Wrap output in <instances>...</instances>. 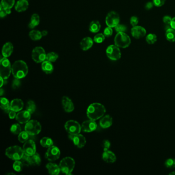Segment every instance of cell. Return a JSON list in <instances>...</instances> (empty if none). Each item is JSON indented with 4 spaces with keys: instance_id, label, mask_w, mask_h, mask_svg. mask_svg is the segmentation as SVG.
Masks as SVG:
<instances>
[{
    "instance_id": "6da1fadb",
    "label": "cell",
    "mask_w": 175,
    "mask_h": 175,
    "mask_svg": "<svg viewBox=\"0 0 175 175\" xmlns=\"http://www.w3.org/2000/svg\"><path fill=\"white\" fill-rule=\"evenodd\" d=\"M106 112V109L103 105L99 103H94L89 105L87 109V116L91 120H98L103 117Z\"/></svg>"
},
{
    "instance_id": "7a4b0ae2",
    "label": "cell",
    "mask_w": 175,
    "mask_h": 175,
    "mask_svg": "<svg viewBox=\"0 0 175 175\" xmlns=\"http://www.w3.org/2000/svg\"><path fill=\"white\" fill-rule=\"evenodd\" d=\"M11 72L14 78L18 79L24 78L28 72L27 65L22 60L16 61L12 64Z\"/></svg>"
},
{
    "instance_id": "3957f363",
    "label": "cell",
    "mask_w": 175,
    "mask_h": 175,
    "mask_svg": "<svg viewBox=\"0 0 175 175\" xmlns=\"http://www.w3.org/2000/svg\"><path fill=\"white\" fill-rule=\"evenodd\" d=\"M61 172L66 174L71 175L75 166V161L71 157H67L62 159L59 164Z\"/></svg>"
},
{
    "instance_id": "277c9868",
    "label": "cell",
    "mask_w": 175,
    "mask_h": 175,
    "mask_svg": "<svg viewBox=\"0 0 175 175\" xmlns=\"http://www.w3.org/2000/svg\"><path fill=\"white\" fill-rule=\"evenodd\" d=\"M5 155L11 160L17 161L21 159L24 153L23 148L15 145L8 148L5 151Z\"/></svg>"
},
{
    "instance_id": "5b68a950",
    "label": "cell",
    "mask_w": 175,
    "mask_h": 175,
    "mask_svg": "<svg viewBox=\"0 0 175 175\" xmlns=\"http://www.w3.org/2000/svg\"><path fill=\"white\" fill-rule=\"evenodd\" d=\"M12 66L10 62L7 58L3 57L0 61V76L4 80L7 79L11 72Z\"/></svg>"
},
{
    "instance_id": "8992f818",
    "label": "cell",
    "mask_w": 175,
    "mask_h": 175,
    "mask_svg": "<svg viewBox=\"0 0 175 175\" xmlns=\"http://www.w3.org/2000/svg\"><path fill=\"white\" fill-rule=\"evenodd\" d=\"M115 45L119 48H125L128 47L131 43L130 37L125 32H118L114 39Z\"/></svg>"
},
{
    "instance_id": "52a82bcc",
    "label": "cell",
    "mask_w": 175,
    "mask_h": 175,
    "mask_svg": "<svg viewBox=\"0 0 175 175\" xmlns=\"http://www.w3.org/2000/svg\"><path fill=\"white\" fill-rule=\"evenodd\" d=\"M41 130V125L37 120H29L25 126V131L31 136L38 135Z\"/></svg>"
},
{
    "instance_id": "ba28073f",
    "label": "cell",
    "mask_w": 175,
    "mask_h": 175,
    "mask_svg": "<svg viewBox=\"0 0 175 175\" xmlns=\"http://www.w3.org/2000/svg\"><path fill=\"white\" fill-rule=\"evenodd\" d=\"M65 129L69 135L79 134L81 131V125L75 120H69L65 124Z\"/></svg>"
},
{
    "instance_id": "9c48e42d",
    "label": "cell",
    "mask_w": 175,
    "mask_h": 175,
    "mask_svg": "<svg viewBox=\"0 0 175 175\" xmlns=\"http://www.w3.org/2000/svg\"><path fill=\"white\" fill-rule=\"evenodd\" d=\"M32 60L37 63H42L46 60V54L44 49L42 47H36L32 51Z\"/></svg>"
},
{
    "instance_id": "30bf717a",
    "label": "cell",
    "mask_w": 175,
    "mask_h": 175,
    "mask_svg": "<svg viewBox=\"0 0 175 175\" xmlns=\"http://www.w3.org/2000/svg\"><path fill=\"white\" fill-rule=\"evenodd\" d=\"M106 54L108 58L112 61L118 60L121 57L120 48L116 45H111L108 46L106 50Z\"/></svg>"
},
{
    "instance_id": "8fae6325",
    "label": "cell",
    "mask_w": 175,
    "mask_h": 175,
    "mask_svg": "<svg viewBox=\"0 0 175 175\" xmlns=\"http://www.w3.org/2000/svg\"><path fill=\"white\" fill-rule=\"evenodd\" d=\"M119 22L120 17L119 14L116 11H111L106 15L105 22L106 24L108 27L112 28L115 27L117 25L119 24Z\"/></svg>"
},
{
    "instance_id": "7c38bea8",
    "label": "cell",
    "mask_w": 175,
    "mask_h": 175,
    "mask_svg": "<svg viewBox=\"0 0 175 175\" xmlns=\"http://www.w3.org/2000/svg\"><path fill=\"white\" fill-rule=\"evenodd\" d=\"M60 154L61 153L59 148H57V146L52 145L50 148H48L45 157L49 161H55L60 158Z\"/></svg>"
},
{
    "instance_id": "4fadbf2b",
    "label": "cell",
    "mask_w": 175,
    "mask_h": 175,
    "mask_svg": "<svg viewBox=\"0 0 175 175\" xmlns=\"http://www.w3.org/2000/svg\"><path fill=\"white\" fill-rule=\"evenodd\" d=\"M23 149L24 154L31 156L36 153L35 142L32 140H27L23 145Z\"/></svg>"
},
{
    "instance_id": "5bb4252c",
    "label": "cell",
    "mask_w": 175,
    "mask_h": 175,
    "mask_svg": "<svg viewBox=\"0 0 175 175\" xmlns=\"http://www.w3.org/2000/svg\"><path fill=\"white\" fill-rule=\"evenodd\" d=\"M68 137L77 148L81 149L83 148L86 144V139L82 135L80 134L74 135H69Z\"/></svg>"
},
{
    "instance_id": "9a60e30c",
    "label": "cell",
    "mask_w": 175,
    "mask_h": 175,
    "mask_svg": "<svg viewBox=\"0 0 175 175\" xmlns=\"http://www.w3.org/2000/svg\"><path fill=\"white\" fill-rule=\"evenodd\" d=\"M98 125L95 121L89 119L83 122L81 125L82 131L84 132H91L96 131Z\"/></svg>"
},
{
    "instance_id": "2e32d148",
    "label": "cell",
    "mask_w": 175,
    "mask_h": 175,
    "mask_svg": "<svg viewBox=\"0 0 175 175\" xmlns=\"http://www.w3.org/2000/svg\"><path fill=\"white\" fill-rule=\"evenodd\" d=\"M131 34L132 37L137 39L145 37L146 34V29L140 26H134L131 29Z\"/></svg>"
},
{
    "instance_id": "e0dca14e",
    "label": "cell",
    "mask_w": 175,
    "mask_h": 175,
    "mask_svg": "<svg viewBox=\"0 0 175 175\" xmlns=\"http://www.w3.org/2000/svg\"><path fill=\"white\" fill-rule=\"evenodd\" d=\"M31 114L27 111H23L20 112L17 114L15 119L18 123L21 124H25L29 121L31 118Z\"/></svg>"
},
{
    "instance_id": "ac0fdd59",
    "label": "cell",
    "mask_w": 175,
    "mask_h": 175,
    "mask_svg": "<svg viewBox=\"0 0 175 175\" xmlns=\"http://www.w3.org/2000/svg\"><path fill=\"white\" fill-rule=\"evenodd\" d=\"M62 103L63 108L66 112H71L74 111L75 106L74 103L68 97L64 96L62 99Z\"/></svg>"
},
{
    "instance_id": "d6986e66",
    "label": "cell",
    "mask_w": 175,
    "mask_h": 175,
    "mask_svg": "<svg viewBox=\"0 0 175 175\" xmlns=\"http://www.w3.org/2000/svg\"><path fill=\"white\" fill-rule=\"evenodd\" d=\"M24 108V103L23 101L19 99H15L12 100L10 102V109L11 111L15 112H18L21 111Z\"/></svg>"
},
{
    "instance_id": "ffe728a7",
    "label": "cell",
    "mask_w": 175,
    "mask_h": 175,
    "mask_svg": "<svg viewBox=\"0 0 175 175\" xmlns=\"http://www.w3.org/2000/svg\"><path fill=\"white\" fill-rule=\"evenodd\" d=\"M94 44V40L89 37H85L80 42V47L83 51H86L90 49Z\"/></svg>"
},
{
    "instance_id": "44dd1931",
    "label": "cell",
    "mask_w": 175,
    "mask_h": 175,
    "mask_svg": "<svg viewBox=\"0 0 175 175\" xmlns=\"http://www.w3.org/2000/svg\"><path fill=\"white\" fill-rule=\"evenodd\" d=\"M102 159L105 162L107 163H114L116 161V156L115 154L112 151H104L102 154Z\"/></svg>"
},
{
    "instance_id": "7402d4cb",
    "label": "cell",
    "mask_w": 175,
    "mask_h": 175,
    "mask_svg": "<svg viewBox=\"0 0 175 175\" xmlns=\"http://www.w3.org/2000/svg\"><path fill=\"white\" fill-rule=\"evenodd\" d=\"M14 51V46L10 42H7L3 45L2 54L3 57L8 58L10 56Z\"/></svg>"
},
{
    "instance_id": "603a6c76",
    "label": "cell",
    "mask_w": 175,
    "mask_h": 175,
    "mask_svg": "<svg viewBox=\"0 0 175 175\" xmlns=\"http://www.w3.org/2000/svg\"><path fill=\"white\" fill-rule=\"evenodd\" d=\"M29 3L27 0H18L15 5V10L18 12H23L28 9Z\"/></svg>"
},
{
    "instance_id": "cb8c5ba5",
    "label": "cell",
    "mask_w": 175,
    "mask_h": 175,
    "mask_svg": "<svg viewBox=\"0 0 175 175\" xmlns=\"http://www.w3.org/2000/svg\"><path fill=\"white\" fill-rule=\"evenodd\" d=\"M46 168L49 174L52 175H57L60 174V166L57 164L54 163H48L46 165Z\"/></svg>"
},
{
    "instance_id": "d4e9b609",
    "label": "cell",
    "mask_w": 175,
    "mask_h": 175,
    "mask_svg": "<svg viewBox=\"0 0 175 175\" xmlns=\"http://www.w3.org/2000/svg\"><path fill=\"white\" fill-rule=\"evenodd\" d=\"M112 118L111 116L106 115L102 117L100 121V125L103 128H108L112 126Z\"/></svg>"
},
{
    "instance_id": "484cf974",
    "label": "cell",
    "mask_w": 175,
    "mask_h": 175,
    "mask_svg": "<svg viewBox=\"0 0 175 175\" xmlns=\"http://www.w3.org/2000/svg\"><path fill=\"white\" fill-rule=\"evenodd\" d=\"M41 67L42 71L46 74H51L53 72L54 68L52 62L45 60L42 63Z\"/></svg>"
},
{
    "instance_id": "4316f807",
    "label": "cell",
    "mask_w": 175,
    "mask_h": 175,
    "mask_svg": "<svg viewBox=\"0 0 175 175\" xmlns=\"http://www.w3.org/2000/svg\"><path fill=\"white\" fill-rule=\"evenodd\" d=\"M40 17L37 14H34L31 15V22L28 24V27L31 29H34L36 26H38L40 23Z\"/></svg>"
},
{
    "instance_id": "83f0119b",
    "label": "cell",
    "mask_w": 175,
    "mask_h": 175,
    "mask_svg": "<svg viewBox=\"0 0 175 175\" xmlns=\"http://www.w3.org/2000/svg\"><path fill=\"white\" fill-rule=\"evenodd\" d=\"M1 102V108L4 110L5 112L9 113L11 111L10 109V103L9 102V100L5 97H2L0 99Z\"/></svg>"
},
{
    "instance_id": "f1b7e54d",
    "label": "cell",
    "mask_w": 175,
    "mask_h": 175,
    "mask_svg": "<svg viewBox=\"0 0 175 175\" xmlns=\"http://www.w3.org/2000/svg\"><path fill=\"white\" fill-rule=\"evenodd\" d=\"M101 28V24L98 21H92L89 26V30L92 33H97L99 32Z\"/></svg>"
},
{
    "instance_id": "f546056e",
    "label": "cell",
    "mask_w": 175,
    "mask_h": 175,
    "mask_svg": "<svg viewBox=\"0 0 175 175\" xmlns=\"http://www.w3.org/2000/svg\"><path fill=\"white\" fill-rule=\"evenodd\" d=\"M40 144L43 148H49L54 145V142L51 138L44 137L40 140Z\"/></svg>"
},
{
    "instance_id": "4dcf8cb0",
    "label": "cell",
    "mask_w": 175,
    "mask_h": 175,
    "mask_svg": "<svg viewBox=\"0 0 175 175\" xmlns=\"http://www.w3.org/2000/svg\"><path fill=\"white\" fill-rule=\"evenodd\" d=\"M165 37L166 40L171 42H175V30L172 28H168L166 31Z\"/></svg>"
},
{
    "instance_id": "1f68e13d",
    "label": "cell",
    "mask_w": 175,
    "mask_h": 175,
    "mask_svg": "<svg viewBox=\"0 0 175 175\" xmlns=\"http://www.w3.org/2000/svg\"><path fill=\"white\" fill-rule=\"evenodd\" d=\"M29 37L30 38L34 41H38L43 37L42 35L41 32L37 30H32L29 33Z\"/></svg>"
},
{
    "instance_id": "d6a6232c",
    "label": "cell",
    "mask_w": 175,
    "mask_h": 175,
    "mask_svg": "<svg viewBox=\"0 0 175 175\" xmlns=\"http://www.w3.org/2000/svg\"><path fill=\"white\" fill-rule=\"evenodd\" d=\"M15 4V0H2L0 7L4 9H11Z\"/></svg>"
},
{
    "instance_id": "836d02e7",
    "label": "cell",
    "mask_w": 175,
    "mask_h": 175,
    "mask_svg": "<svg viewBox=\"0 0 175 175\" xmlns=\"http://www.w3.org/2000/svg\"><path fill=\"white\" fill-rule=\"evenodd\" d=\"M20 161L22 162V163H23L24 166L29 167V166L32 165V161H31V156L26 155L25 154L23 155Z\"/></svg>"
},
{
    "instance_id": "e575fe53",
    "label": "cell",
    "mask_w": 175,
    "mask_h": 175,
    "mask_svg": "<svg viewBox=\"0 0 175 175\" xmlns=\"http://www.w3.org/2000/svg\"><path fill=\"white\" fill-rule=\"evenodd\" d=\"M32 161V165H40L41 163V159L38 153H35V154L31 156Z\"/></svg>"
},
{
    "instance_id": "d590c367",
    "label": "cell",
    "mask_w": 175,
    "mask_h": 175,
    "mask_svg": "<svg viewBox=\"0 0 175 175\" xmlns=\"http://www.w3.org/2000/svg\"><path fill=\"white\" fill-rule=\"evenodd\" d=\"M29 135L26 131H23L20 132L18 134V141L21 143H25L27 140H29Z\"/></svg>"
},
{
    "instance_id": "8d00e7d4",
    "label": "cell",
    "mask_w": 175,
    "mask_h": 175,
    "mask_svg": "<svg viewBox=\"0 0 175 175\" xmlns=\"http://www.w3.org/2000/svg\"><path fill=\"white\" fill-rule=\"evenodd\" d=\"M36 109V105L33 101H29L27 102L26 106V110L29 112L31 114L35 112Z\"/></svg>"
},
{
    "instance_id": "74e56055",
    "label": "cell",
    "mask_w": 175,
    "mask_h": 175,
    "mask_svg": "<svg viewBox=\"0 0 175 175\" xmlns=\"http://www.w3.org/2000/svg\"><path fill=\"white\" fill-rule=\"evenodd\" d=\"M59 55L55 52H51L46 54V60L51 62H55L58 59Z\"/></svg>"
},
{
    "instance_id": "f35d334b",
    "label": "cell",
    "mask_w": 175,
    "mask_h": 175,
    "mask_svg": "<svg viewBox=\"0 0 175 175\" xmlns=\"http://www.w3.org/2000/svg\"><path fill=\"white\" fill-rule=\"evenodd\" d=\"M10 132L14 135H18L22 132L21 127L18 123H15L11 126Z\"/></svg>"
},
{
    "instance_id": "ab89813d",
    "label": "cell",
    "mask_w": 175,
    "mask_h": 175,
    "mask_svg": "<svg viewBox=\"0 0 175 175\" xmlns=\"http://www.w3.org/2000/svg\"><path fill=\"white\" fill-rule=\"evenodd\" d=\"M157 41V35L155 34H149L146 37V41L149 44H153Z\"/></svg>"
},
{
    "instance_id": "60d3db41",
    "label": "cell",
    "mask_w": 175,
    "mask_h": 175,
    "mask_svg": "<svg viewBox=\"0 0 175 175\" xmlns=\"http://www.w3.org/2000/svg\"><path fill=\"white\" fill-rule=\"evenodd\" d=\"M23 167H24V165H23V163H22V162L20 160L15 161L13 165V168H14V170L17 172H21L23 169Z\"/></svg>"
},
{
    "instance_id": "b9f144b4",
    "label": "cell",
    "mask_w": 175,
    "mask_h": 175,
    "mask_svg": "<svg viewBox=\"0 0 175 175\" xmlns=\"http://www.w3.org/2000/svg\"><path fill=\"white\" fill-rule=\"evenodd\" d=\"M105 35L104 34H98L94 37V41L96 43H101L104 42L105 40Z\"/></svg>"
},
{
    "instance_id": "7bdbcfd3",
    "label": "cell",
    "mask_w": 175,
    "mask_h": 175,
    "mask_svg": "<svg viewBox=\"0 0 175 175\" xmlns=\"http://www.w3.org/2000/svg\"><path fill=\"white\" fill-rule=\"evenodd\" d=\"M165 165L169 169H174L175 168V159L173 158L168 159L165 162Z\"/></svg>"
},
{
    "instance_id": "ee69618b",
    "label": "cell",
    "mask_w": 175,
    "mask_h": 175,
    "mask_svg": "<svg viewBox=\"0 0 175 175\" xmlns=\"http://www.w3.org/2000/svg\"><path fill=\"white\" fill-rule=\"evenodd\" d=\"M11 12V9H4L0 7V17L1 18H3L8 14H10Z\"/></svg>"
},
{
    "instance_id": "f6af8a7d",
    "label": "cell",
    "mask_w": 175,
    "mask_h": 175,
    "mask_svg": "<svg viewBox=\"0 0 175 175\" xmlns=\"http://www.w3.org/2000/svg\"><path fill=\"white\" fill-rule=\"evenodd\" d=\"M115 28L116 31L118 33V32H125L127 31V29H128V28L125 25L120 24L117 25Z\"/></svg>"
},
{
    "instance_id": "bcb514c9",
    "label": "cell",
    "mask_w": 175,
    "mask_h": 175,
    "mask_svg": "<svg viewBox=\"0 0 175 175\" xmlns=\"http://www.w3.org/2000/svg\"><path fill=\"white\" fill-rule=\"evenodd\" d=\"M112 33H113V31H112V28L108 27H108L105 28L104 32H103V34L105 35V37H108V38L112 36Z\"/></svg>"
},
{
    "instance_id": "7dc6e473",
    "label": "cell",
    "mask_w": 175,
    "mask_h": 175,
    "mask_svg": "<svg viewBox=\"0 0 175 175\" xmlns=\"http://www.w3.org/2000/svg\"><path fill=\"white\" fill-rule=\"evenodd\" d=\"M20 80V79L17 78H15L14 79L12 83V88L14 89H17V88L20 87L21 84Z\"/></svg>"
},
{
    "instance_id": "c3c4849f",
    "label": "cell",
    "mask_w": 175,
    "mask_h": 175,
    "mask_svg": "<svg viewBox=\"0 0 175 175\" xmlns=\"http://www.w3.org/2000/svg\"><path fill=\"white\" fill-rule=\"evenodd\" d=\"M166 0H153V3L154 4V6L156 7H161L165 4Z\"/></svg>"
},
{
    "instance_id": "681fc988",
    "label": "cell",
    "mask_w": 175,
    "mask_h": 175,
    "mask_svg": "<svg viewBox=\"0 0 175 175\" xmlns=\"http://www.w3.org/2000/svg\"><path fill=\"white\" fill-rule=\"evenodd\" d=\"M130 23L132 27L137 26L139 23V18L136 16H132L130 18Z\"/></svg>"
},
{
    "instance_id": "f907efd6",
    "label": "cell",
    "mask_w": 175,
    "mask_h": 175,
    "mask_svg": "<svg viewBox=\"0 0 175 175\" xmlns=\"http://www.w3.org/2000/svg\"><path fill=\"white\" fill-rule=\"evenodd\" d=\"M111 142L108 140H105L103 142V148L104 151H108L111 146Z\"/></svg>"
},
{
    "instance_id": "816d5d0a",
    "label": "cell",
    "mask_w": 175,
    "mask_h": 175,
    "mask_svg": "<svg viewBox=\"0 0 175 175\" xmlns=\"http://www.w3.org/2000/svg\"><path fill=\"white\" fill-rule=\"evenodd\" d=\"M172 20V18L171 17L168 16V15H166V16L163 17V22L166 25H170Z\"/></svg>"
},
{
    "instance_id": "f5cc1de1",
    "label": "cell",
    "mask_w": 175,
    "mask_h": 175,
    "mask_svg": "<svg viewBox=\"0 0 175 175\" xmlns=\"http://www.w3.org/2000/svg\"><path fill=\"white\" fill-rule=\"evenodd\" d=\"M154 4L153 2H149L148 3H146L145 6V8L146 10H150V9H152L153 6H154Z\"/></svg>"
},
{
    "instance_id": "db71d44e",
    "label": "cell",
    "mask_w": 175,
    "mask_h": 175,
    "mask_svg": "<svg viewBox=\"0 0 175 175\" xmlns=\"http://www.w3.org/2000/svg\"><path fill=\"white\" fill-rule=\"evenodd\" d=\"M8 115H9V118L11 119H14L16 117L17 114H16V112H15L10 111L8 113Z\"/></svg>"
},
{
    "instance_id": "11a10c76",
    "label": "cell",
    "mask_w": 175,
    "mask_h": 175,
    "mask_svg": "<svg viewBox=\"0 0 175 175\" xmlns=\"http://www.w3.org/2000/svg\"><path fill=\"white\" fill-rule=\"evenodd\" d=\"M170 26L172 28L175 30V17L172 18Z\"/></svg>"
},
{
    "instance_id": "9f6ffc18",
    "label": "cell",
    "mask_w": 175,
    "mask_h": 175,
    "mask_svg": "<svg viewBox=\"0 0 175 175\" xmlns=\"http://www.w3.org/2000/svg\"><path fill=\"white\" fill-rule=\"evenodd\" d=\"M42 35V36H46V35H47L48 31H43L41 32Z\"/></svg>"
},
{
    "instance_id": "6f0895ef",
    "label": "cell",
    "mask_w": 175,
    "mask_h": 175,
    "mask_svg": "<svg viewBox=\"0 0 175 175\" xmlns=\"http://www.w3.org/2000/svg\"><path fill=\"white\" fill-rule=\"evenodd\" d=\"M4 79L1 77V85H0V87H1V88L2 87V86H3V84H4Z\"/></svg>"
},
{
    "instance_id": "680465c9",
    "label": "cell",
    "mask_w": 175,
    "mask_h": 175,
    "mask_svg": "<svg viewBox=\"0 0 175 175\" xmlns=\"http://www.w3.org/2000/svg\"><path fill=\"white\" fill-rule=\"evenodd\" d=\"M4 93V91L3 88H1L0 89V95H1V96L3 95Z\"/></svg>"
},
{
    "instance_id": "91938a15",
    "label": "cell",
    "mask_w": 175,
    "mask_h": 175,
    "mask_svg": "<svg viewBox=\"0 0 175 175\" xmlns=\"http://www.w3.org/2000/svg\"><path fill=\"white\" fill-rule=\"evenodd\" d=\"M169 175H175V172H173L169 173Z\"/></svg>"
},
{
    "instance_id": "94428289",
    "label": "cell",
    "mask_w": 175,
    "mask_h": 175,
    "mask_svg": "<svg viewBox=\"0 0 175 175\" xmlns=\"http://www.w3.org/2000/svg\"><path fill=\"white\" fill-rule=\"evenodd\" d=\"M27 1H28V0H27Z\"/></svg>"
}]
</instances>
